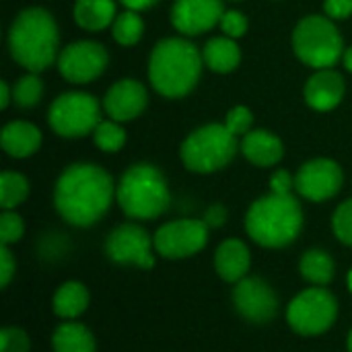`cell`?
Instances as JSON below:
<instances>
[{
  "label": "cell",
  "mask_w": 352,
  "mask_h": 352,
  "mask_svg": "<svg viewBox=\"0 0 352 352\" xmlns=\"http://www.w3.org/2000/svg\"><path fill=\"white\" fill-rule=\"evenodd\" d=\"M111 175L93 163H74L62 171L54 190V204L60 217L74 227H91L113 202Z\"/></svg>",
  "instance_id": "cell-1"
},
{
  "label": "cell",
  "mask_w": 352,
  "mask_h": 352,
  "mask_svg": "<svg viewBox=\"0 0 352 352\" xmlns=\"http://www.w3.org/2000/svg\"><path fill=\"white\" fill-rule=\"evenodd\" d=\"M202 54L192 41L182 37L161 39L148 62L151 85L167 99L184 97L196 87L202 72Z\"/></svg>",
  "instance_id": "cell-2"
},
{
  "label": "cell",
  "mask_w": 352,
  "mask_h": 352,
  "mask_svg": "<svg viewBox=\"0 0 352 352\" xmlns=\"http://www.w3.org/2000/svg\"><path fill=\"white\" fill-rule=\"evenodd\" d=\"M58 25L45 8L33 6L16 14L8 31V50L16 64L29 72L45 70L58 52Z\"/></svg>",
  "instance_id": "cell-3"
},
{
  "label": "cell",
  "mask_w": 352,
  "mask_h": 352,
  "mask_svg": "<svg viewBox=\"0 0 352 352\" xmlns=\"http://www.w3.org/2000/svg\"><path fill=\"white\" fill-rule=\"evenodd\" d=\"M303 227V210L293 194L258 198L245 214L248 235L264 248H285L297 239Z\"/></svg>",
  "instance_id": "cell-4"
},
{
  "label": "cell",
  "mask_w": 352,
  "mask_h": 352,
  "mask_svg": "<svg viewBox=\"0 0 352 352\" xmlns=\"http://www.w3.org/2000/svg\"><path fill=\"white\" fill-rule=\"evenodd\" d=\"M116 198L126 217L136 221H151L167 210L169 188L157 167L140 163L122 175Z\"/></svg>",
  "instance_id": "cell-5"
},
{
  "label": "cell",
  "mask_w": 352,
  "mask_h": 352,
  "mask_svg": "<svg viewBox=\"0 0 352 352\" xmlns=\"http://www.w3.org/2000/svg\"><path fill=\"white\" fill-rule=\"evenodd\" d=\"M293 50L303 64L316 70L334 66L344 52L336 25L330 16L320 14H309L297 23L293 31Z\"/></svg>",
  "instance_id": "cell-6"
},
{
  "label": "cell",
  "mask_w": 352,
  "mask_h": 352,
  "mask_svg": "<svg viewBox=\"0 0 352 352\" xmlns=\"http://www.w3.org/2000/svg\"><path fill=\"white\" fill-rule=\"evenodd\" d=\"M237 153L235 136L225 124H208L194 130L182 144V161L194 173H212L233 161Z\"/></svg>",
  "instance_id": "cell-7"
},
{
  "label": "cell",
  "mask_w": 352,
  "mask_h": 352,
  "mask_svg": "<svg viewBox=\"0 0 352 352\" xmlns=\"http://www.w3.org/2000/svg\"><path fill=\"white\" fill-rule=\"evenodd\" d=\"M47 122L58 136L80 138L99 126V101L89 93H62L50 105Z\"/></svg>",
  "instance_id": "cell-8"
},
{
  "label": "cell",
  "mask_w": 352,
  "mask_h": 352,
  "mask_svg": "<svg viewBox=\"0 0 352 352\" xmlns=\"http://www.w3.org/2000/svg\"><path fill=\"white\" fill-rule=\"evenodd\" d=\"M338 316L334 295L322 287L299 293L287 309L289 326L301 336H318L330 330Z\"/></svg>",
  "instance_id": "cell-9"
},
{
  "label": "cell",
  "mask_w": 352,
  "mask_h": 352,
  "mask_svg": "<svg viewBox=\"0 0 352 352\" xmlns=\"http://www.w3.org/2000/svg\"><path fill=\"white\" fill-rule=\"evenodd\" d=\"M208 225L198 219H179L171 221L163 227L153 237L155 252L167 260H182L190 258L198 252L204 250L208 241Z\"/></svg>",
  "instance_id": "cell-10"
},
{
  "label": "cell",
  "mask_w": 352,
  "mask_h": 352,
  "mask_svg": "<svg viewBox=\"0 0 352 352\" xmlns=\"http://www.w3.org/2000/svg\"><path fill=\"white\" fill-rule=\"evenodd\" d=\"M153 248V237L134 223H124L116 227L105 241V254L111 262L122 266L134 264L144 270H151L155 266Z\"/></svg>",
  "instance_id": "cell-11"
},
{
  "label": "cell",
  "mask_w": 352,
  "mask_h": 352,
  "mask_svg": "<svg viewBox=\"0 0 352 352\" xmlns=\"http://www.w3.org/2000/svg\"><path fill=\"white\" fill-rule=\"evenodd\" d=\"M109 62L107 50L97 41H74L66 45L58 56L60 74L74 85L91 82L99 78Z\"/></svg>",
  "instance_id": "cell-12"
},
{
  "label": "cell",
  "mask_w": 352,
  "mask_h": 352,
  "mask_svg": "<svg viewBox=\"0 0 352 352\" xmlns=\"http://www.w3.org/2000/svg\"><path fill=\"white\" fill-rule=\"evenodd\" d=\"M233 305L243 320L252 324H268L276 316L278 299L268 283L245 276L233 289Z\"/></svg>",
  "instance_id": "cell-13"
},
{
  "label": "cell",
  "mask_w": 352,
  "mask_h": 352,
  "mask_svg": "<svg viewBox=\"0 0 352 352\" xmlns=\"http://www.w3.org/2000/svg\"><path fill=\"white\" fill-rule=\"evenodd\" d=\"M297 192L311 200V202H324L332 196H336L342 188V169L332 159H314L307 161L295 177Z\"/></svg>",
  "instance_id": "cell-14"
},
{
  "label": "cell",
  "mask_w": 352,
  "mask_h": 352,
  "mask_svg": "<svg viewBox=\"0 0 352 352\" xmlns=\"http://www.w3.org/2000/svg\"><path fill=\"white\" fill-rule=\"evenodd\" d=\"M223 14V0H175L171 23L184 35H198L221 23Z\"/></svg>",
  "instance_id": "cell-15"
},
{
  "label": "cell",
  "mask_w": 352,
  "mask_h": 352,
  "mask_svg": "<svg viewBox=\"0 0 352 352\" xmlns=\"http://www.w3.org/2000/svg\"><path fill=\"white\" fill-rule=\"evenodd\" d=\"M103 107H105V113L113 122H130V120L138 118L144 111V107H146V89L134 78L118 80L105 93Z\"/></svg>",
  "instance_id": "cell-16"
},
{
  "label": "cell",
  "mask_w": 352,
  "mask_h": 352,
  "mask_svg": "<svg viewBox=\"0 0 352 352\" xmlns=\"http://www.w3.org/2000/svg\"><path fill=\"white\" fill-rule=\"evenodd\" d=\"M344 97V78L332 68L318 70L305 85V101L318 111L334 109Z\"/></svg>",
  "instance_id": "cell-17"
},
{
  "label": "cell",
  "mask_w": 352,
  "mask_h": 352,
  "mask_svg": "<svg viewBox=\"0 0 352 352\" xmlns=\"http://www.w3.org/2000/svg\"><path fill=\"white\" fill-rule=\"evenodd\" d=\"M241 153L256 167H272L283 159L285 146L280 138L268 130H250L241 140Z\"/></svg>",
  "instance_id": "cell-18"
},
{
  "label": "cell",
  "mask_w": 352,
  "mask_h": 352,
  "mask_svg": "<svg viewBox=\"0 0 352 352\" xmlns=\"http://www.w3.org/2000/svg\"><path fill=\"white\" fill-rule=\"evenodd\" d=\"M250 250L241 239H227L214 254V268L227 283H239L250 270Z\"/></svg>",
  "instance_id": "cell-19"
},
{
  "label": "cell",
  "mask_w": 352,
  "mask_h": 352,
  "mask_svg": "<svg viewBox=\"0 0 352 352\" xmlns=\"http://www.w3.org/2000/svg\"><path fill=\"white\" fill-rule=\"evenodd\" d=\"M0 142L6 155L14 159H25L37 153L41 146V132L29 122H10L2 128Z\"/></svg>",
  "instance_id": "cell-20"
},
{
  "label": "cell",
  "mask_w": 352,
  "mask_h": 352,
  "mask_svg": "<svg viewBox=\"0 0 352 352\" xmlns=\"http://www.w3.org/2000/svg\"><path fill=\"white\" fill-rule=\"evenodd\" d=\"M202 60L204 64L214 70V72H233L239 62H241V52L239 45L231 39V37H212L206 41L204 50H202Z\"/></svg>",
  "instance_id": "cell-21"
},
{
  "label": "cell",
  "mask_w": 352,
  "mask_h": 352,
  "mask_svg": "<svg viewBox=\"0 0 352 352\" xmlns=\"http://www.w3.org/2000/svg\"><path fill=\"white\" fill-rule=\"evenodd\" d=\"M116 0H76L74 21L87 31H101L116 21Z\"/></svg>",
  "instance_id": "cell-22"
},
{
  "label": "cell",
  "mask_w": 352,
  "mask_h": 352,
  "mask_svg": "<svg viewBox=\"0 0 352 352\" xmlns=\"http://www.w3.org/2000/svg\"><path fill=\"white\" fill-rule=\"evenodd\" d=\"M54 314L62 320H74L89 307V291L80 283H64L52 301Z\"/></svg>",
  "instance_id": "cell-23"
},
{
  "label": "cell",
  "mask_w": 352,
  "mask_h": 352,
  "mask_svg": "<svg viewBox=\"0 0 352 352\" xmlns=\"http://www.w3.org/2000/svg\"><path fill=\"white\" fill-rule=\"evenodd\" d=\"M54 352H95V338L82 324L66 322L52 336Z\"/></svg>",
  "instance_id": "cell-24"
},
{
  "label": "cell",
  "mask_w": 352,
  "mask_h": 352,
  "mask_svg": "<svg viewBox=\"0 0 352 352\" xmlns=\"http://www.w3.org/2000/svg\"><path fill=\"white\" fill-rule=\"evenodd\" d=\"M299 270L305 280H309L311 285H318V287H324L334 278V262H332L330 254H326L324 250L305 252L299 262Z\"/></svg>",
  "instance_id": "cell-25"
},
{
  "label": "cell",
  "mask_w": 352,
  "mask_h": 352,
  "mask_svg": "<svg viewBox=\"0 0 352 352\" xmlns=\"http://www.w3.org/2000/svg\"><path fill=\"white\" fill-rule=\"evenodd\" d=\"M29 196V182L16 171H4L0 175V204L4 210L16 208Z\"/></svg>",
  "instance_id": "cell-26"
},
{
  "label": "cell",
  "mask_w": 352,
  "mask_h": 352,
  "mask_svg": "<svg viewBox=\"0 0 352 352\" xmlns=\"http://www.w3.org/2000/svg\"><path fill=\"white\" fill-rule=\"evenodd\" d=\"M142 33H144V23L136 10H126V12L118 14L113 25H111V35L120 45L138 43Z\"/></svg>",
  "instance_id": "cell-27"
},
{
  "label": "cell",
  "mask_w": 352,
  "mask_h": 352,
  "mask_svg": "<svg viewBox=\"0 0 352 352\" xmlns=\"http://www.w3.org/2000/svg\"><path fill=\"white\" fill-rule=\"evenodd\" d=\"M41 95H43V85H41V80H39V76H37L35 72L21 76V78L14 82L12 99H14V103H16L19 107H23V109H29V107L37 105L39 99H41Z\"/></svg>",
  "instance_id": "cell-28"
},
{
  "label": "cell",
  "mask_w": 352,
  "mask_h": 352,
  "mask_svg": "<svg viewBox=\"0 0 352 352\" xmlns=\"http://www.w3.org/2000/svg\"><path fill=\"white\" fill-rule=\"evenodd\" d=\"M93 140H95V144L101 151H105V153H118L126 144V130L118 122H113V120L99 122V126L93 132Z\"/></svg>",
  "instance_id": "cell-29"
},
{
  "label": "cell",
  "mask_w": 352,
  "mask_h": 352,
  "mask_svg": "<svg viewBox=\"0 0 352 352\" xmlns=\"http://www.w3.org/2000/svg\"><path fill=\"white\" fill-rule=\"evenodd\" d=\"M23 233H25L23 219L12 210H4L0 214V241H2V245L16 243L23 237Z\"/></svg>",
  "instance_id": "cell-30"
},
{
  "label": "cell",
  "mask_w": 352,
  "mask_h": 352,
  "mask_svg": "<svg viewBox=\"0 0 352 352\" xmlns=\"http://www.w3.org/2000/svg\"><path fill=\"white\" fill-rule=\"evenodd\" d=\"M332 227H334V233L336 237L351 245L352 248V200L342 202L336 212H334V219H332Z\"/></svg>",
  "instance_id": "cell-31"
},
{
  "label": "cell",
  "mask_w": 352,
  "mask_h": 352,
  "mask_svg": "<svg viewBox=\"0 0 352 352\" xmlns=\"http://www.w3.org/2000/svg\"><path fill=\"white\" fill-rule=\"evenodd\" d=\"M254 124V116L248 107L237 105L233 109H229L227 118H225V128L233 134V136H245L250 132Z\"/></svg>",
  "instance_id": "cell-32"
},
{
  "label": "cell",
  "mask_w": 352,
  "mask_h": 352,
  "mask_svg": "<svg viewBox=\"0 0 352 352\" xmlns=\"http://www.w3.org/2000/svg\"><path fill=\"white\" fill-rule=\"evenodd\" d=\"M29 336L19 328H4L0 332V352H29Z\"/></svg>",
  "instance_id": "cell-33"
},
{
  "label": "cell",
  "mask_w": 352,
  "mask_h": 352,
  "mask_svg": "<svg viewBox=\"0 0 352 352\" xmlns=\"http://www.w3.org/2000/svg\"><path fill=\"white\" fill-rule=\"evenodd\" d=\"M219 25H221L223 33L227 37H231V39L241 37L248 31V19L239 10H225V14H223V19H221Z\"/></svg>",
  "instance_id": "cell-34"
},
{
  "label": "cell",
  "mask_w": 352,
  "mask_h": 352,
  "mask_svg": "<svg viewBox=\"0 0 352 352\" xmlns=\"http://www.w3.org/2000/svg\"><path fill=\"white\" fill-rule=\"evenodd\" d=\"M14 270H16V262H14L8 245H2L0 248V285H2V289L8 287L10 278L14 276Z\"/></svg>",
  "instance_id": "cell-35"
},
{
  "label": "cell",
  "mask_w": 352,
  "mask_h": 352,
  "mask_svg": "<svg viewBox=\"0 0 352 352\" xmlns=\"http://www.w3.org/2000/svg\"><path fill=\"white\" fill-rule=\"evenodd\" d=\"M293 188H295V177L285 169L274 171V175L270 177V190L274 194H291Z\"/></svg>",
  "instance_id": "cell-36"
},
{
  "label": "cell",
  "mask_w": 352,
  "mask_h": 352,
  "mask_svg": "<svg viewBox=\"0 0 352 352\" xmlns=\"http://www.w3.org/2000/svg\"><path fill=\"white\" fill-rule=\"evenodd\" d=\"M324 10L330 19H346L352 14V0H326Z\"/></svg>",
  "instance_id": "cell-37"
},
{
  "label": "cell",
  "mask_w": 352,
  "mask_h": 352,
  "mask_svg": "<svg viewBox=\"0 0 352 352\" xmlns=\"http://www.w3.org/2000/svg\"><path fill=\"white\" fill-rule=\"evenodd\" d=\"M208 227H223L225 221H227V210L223 204H214L206 210L204 219H202Z\"/></svg>",
  "instance_id": "cell-38"
},
{
  "label": "cell",
  "mask_w": 352,
  "mask_h": 352,
  "mask_svg": "<svg viewBox=\"0 0 352 352\" xmlns=\"http://www.w3.org/2000/svg\"><path fill=\"white\" fill-rule=\"evenodd\" d=\"M128 10H144V8H151V6H155L159 0H120Z\"/></svg>",
  "instance_id": "cell-39"
},
{
  "label": "cell",
  "mask_w": 352,
  "mask_h": 352,
  "mask_svg": "<svg viewBox=\"0 0 352 352\" xmlns=\"http://www.w3.org/2000/svg\"><path fill=\"white\" fill-rule=\"evenodd\" d=\"M10 99H12V95H10V87H8V82H6V80H2V82H0V107H2V109H6V107H8V103H10Z\"/></svg>",
  "instance_id": "cell-40"
},
{
  "label": "cell",
  "mask_w": 352,
  "mask_h": 352,
  "mask_svg": "<svg viewBox=\"0 0 352 352\" xmlns=\"http://www.w3.org/2000/svg\"><path fill=\"white\" fill-rule=\"evenodd\" d=\"M344 66H346V68L352 72V45L346 50V52H344Z\"/></svg>",
  "instance_id": "cell-41"
},
{
  "label": "cell",
  "mask_w": 352,
  "mask_h": 352,
  "mask_svg": "<svg viewBox=\"0 0 352 352\" xmlns=\"http://www.w3.org/2000/svg\"><path fill=\"white\" fill-rule=\"evenodd\" d=\"M349 352H352V330L351 334H349Z\"/></svg>",
  "instance_id": "cell-42"
},
{
  "label": "cell",
  "mask_w": 352,
  "mask_h": 352,
  "mask_svg": "<svg viewBox=\"0 0 352 352\" xmlns=\"http://www.w3.org/2000/svg\"><path fill=\"white\" fill-rule=\"evenodd\" d=\"M349 289H351V293H352V270H351V274H349Z\"/></svg>",
  "instance_id": "cell-43"
}]
</instances>
